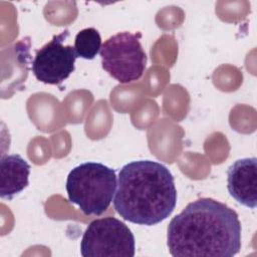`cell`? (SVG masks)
<instances>
[{
	"label": "cell",
	"mask_w": 257,
	"mask_h": 257,
	"mask_svg": "<svg viewBox=\"0 0 257 257\" xmlns=\"http://www.w3.org/2000/svg\"><path fill=\"white\" fill-rule=\"evenodd\" d=\"M167 244L174 257H232L241 249V223L227 205L201 198L171 220Z\"/></svg>",
	"instance_id": "1"
},
{
	"label": "cell",
	"mask_w": 257,
	"mask_h": 257,
	"mask_svg": "<svg viewBox=\"0 0 257 257\" xmlns=\"http://www.w3.org/2000/svg\"><path fill=\"white\" fill-rule=\"evenodd\" d=\"M176 203L174 177L163 164L141 160L120 169L113 207L123 220L153 226L166 220Z\"/></svg>",
	"instance_id": "2"
},
{
	"label": "cell",
	"mask_w": 257,
	"mask_h": 257,
	"mask_svg": "<svg viewBox=\"0 0 257 257\" xmlns=\"http://www.w3.org/2000/svg\"><path fill=\"white\" fill-rule=\"evenodd\" d=\"M115 171L101 163L86 162L73 168L66 180L70 203L85 215H101L109 207L116 191Z\"/></svg>",
	"instance_id": "3"
},
{
	"label": "cell",
	"mask_w": 257,
	"mask_h": 257,
	"mask_svg": "<svg viewBox=\"0 0 257 257\" xmlns=\"http://www.w3.org/2000/svg\"><path fill=\"white\" fill-rule=\"evenodd\" d=\"M140 36L126 31L119 32L101 45L99 54L102 68L120 83L138 80L145 71L147 55Z\"/></svg>",
	"instance_id": "4"
},
{
	"label": "cell",
	"mask_w": 257,
	"mask_h": 257,
	"mask_svg": "<svg viewBox=\"0 0 257 257\" xmlns=\"http://www.w3.org/2000/svg\"><path fill=\"white\" fill-rule=\"evenodd\" d=\"M135 237L131 229L114 217L93 220L80 242L83 257H134Z\"/></svg>",
	"instance_id": "5"
},
{
	"label": "cell",
	"mask_w": 257,
	"mask_h": 257,
	"mask_svg": "<svg viewBox=\"0 0 257 257\" xmlns=\"http://www.w3.org/2000/svg\"><path fill=\"white\" fill-rule=\"evenodd\" d=\"M68 30L54 35L53 38L36 51L32 61V72L37 80L46 84L63 82L74 70L77 55L74 47L64 45Z\"/></svg>",
	"instance_id": "6"
},
{
	"label": "cell",
	"mask_w": 257,
	"mask_h": 257,
	"mask_svg": "<svg viewBox=\"0 0 257 257\" xmlns=\"http://www.w3.org/2000/svg\"><path fill=\"white\" fill-rule=\"evenodd\" d=\"M227 188L241 205L255 209L257 205V160H237L227 171Z\"/></svg>",
	"instance_id": "7"
},
{
	"label": "cell",
	"mask_w": 257,
	"mask_h": 257,
	"mask_svg": "<svg viewBox=\"0 0 257 257\" xmlns=\"http://www.w3.org/2000/svg\"><path fill=\"white\" fill-rule=\"evenodd\" d=\"M29 164L17 154L6 155L0 161V197L12 200L28 185Z\"/></svg>",
	"instance_id": "8"
},
{
	"label": "cell",
	"mask_w": 257,
	"mask_h": 257,
	"mask_svg": "<svg viewBox=\"0 0 257 257\" xmlns=\"http://www.w3.org/2000/svg\"><path fill=\"white\" fill-rule=\"evenodd\" d=\"M74 50L77 57L91 60L101 48V37L99 32L92 27L80 30L74 39Z\"/></svg>",
	"instance_id": "9"
}]
</instances>
